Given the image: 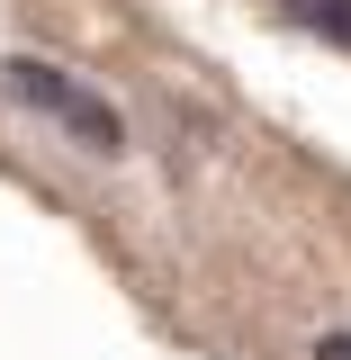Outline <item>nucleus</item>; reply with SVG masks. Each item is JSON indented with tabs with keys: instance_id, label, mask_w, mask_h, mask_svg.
Returning a JSON list of instances; mask_svg holds the SVG:
<instances>
[{
	"instance_id": "nucleus-1",
	"label": "nucleus",
	"mask_w": 351,
	"mask_h": 360,
	"mask_svg": "<svg viewBox=\"0 0 351 360\" xmlns=\"http://www.w3.org/2000/svg\"><path fill=\"white\" fill-rule=\"evenodd\" d=\"M0 82L18 90L37 117H54L63 135H82L90 153H127V117H117L90 82H72L63 63H45V54H9V63H0Z\"/></svg>"
},
{
	"instance_id": "nucleus-2",
	"label": "nucleus",
	"mask_w": 351,
	"mask_h": 360,
	"mask_svg": "<svg viewBox=\"0 0 351 360\" xmlns=\"http://www.w3.org/2000/svg\"><path fill=\"white\" fill-rule=\"evenodd\" d=\"M279 18H298V27H315V37L351 45V0H279Z\"/></svg>"
},
{
	"instance_id": "nucleus-3",
	"label": "nucleus",
	"mask_w": 351,
	"mask_h": 360,
	"mask_svg": "<svg viewBox=\"0 0 351 360\" xmlns=\"http://www.w3.org/2000/svg\"><path fill=\"white\" fill-rule=\"evenodd\" d=\"M315 360H351V333H324V342H315Z\"/></svg>"
}]
</instances>
